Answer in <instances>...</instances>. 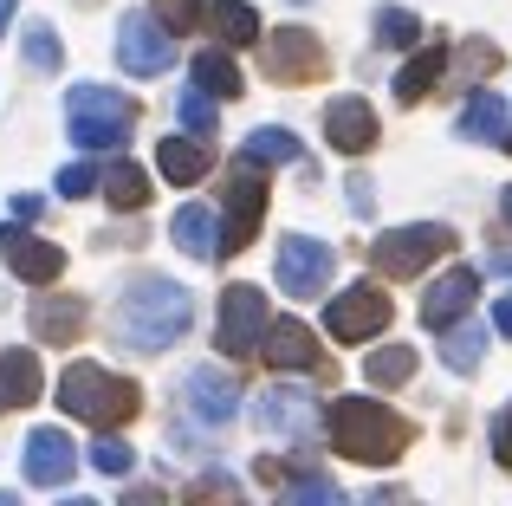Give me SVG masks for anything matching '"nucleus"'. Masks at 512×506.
I'll use <instances>...</instances> for the list:
<instances>
[{
    "label": "nucleus",
    "mask_w": 512,
    "mask_h": 506,
    "mask_svg": "<svg viewBox=\"0 0 512 506\" xmlns=\"http://www.w3.org/2000/svg\"><path fill=\"white\" fill-rule=\"evenodd\" d=\"M188 325H195V299H188V286L156 279V273L150 279H130L124 299H117V312H111V331L130 344V351H143V357L169 351Z\"/></svg>",
    "instance_id": "obj_1"
},
{
    "label": "nucleus",
    "mask_w": 512,
    "mask_h": 506,
    "mask_svg": "<svg viewBox=\"0 0 512 506\" xmlns=\"http://www.w3.org/2000/svg\"><path fill=\"white\" fill-rule=\"evenodd\" d=\"M409 442H415V429L389 403H370V396H338V403H331V448H338L344 461L389 468Z\"/></svg>",
    "instance_id": "obj_2"
},
{
    "label": "nucleus",
    "mask_w": 512,
    "mask_h": 506,
    "mask_svg": "<svg viewBox=\"0 0 512 506\" xmlns=\"http://www.w3.org/2000/svg\"><path fill=\"white\" fill-rule=\"evenodd\" d=\"M137 403H143V390L130 377H117V370H104V364H72L59 377V409L78 416V422H91V429H124V422L137 416Z\"/></svg>",
    "instance_id": "obj_3"
},
{
    "label": "nucleus",
    "mask_w": 512,
    "mask_h": 506,
    "mask_svg": "<svg viewBox=\"0 0 512 506\" xmlns=\"http://www.w3.org/2000/svg\"><path fill=\"white\" fill-rule=\"evenodd\" d=\"M137 124V104L124 91H104V85H72L65 91V130H72L78 150H117Z\"/></svg>",
    "instance_id": "obj_4"
},
{
    "label": "nucleus",
    "mask_w": 512,
    "mask_h": 506,
    "mask_svg": "<svg viewBox=\"0 0 512 506\" xmlns=\"http://www.w3.org/2000/svg\"><path fill=\"white\" fill-rule=\"evenodd\" d=\"M448 247H454V228H441V221H415V228H389V234H376L370 266H376L383 279H415L422 266H435Z\"/></svg>",
    "instance_id": "obj_5"
},
{
    "label": "nucleus",
    "mask_w": 512,
    "mask_h": 506,
    "mask_svg": "<svg viewBox=\"0 0 512 506\" xmlns=\"http://www.w3.org/2000/svg\"><path fill=\"white\" fill-rule=\"evenodd\" d=\"M260 65L279 85H312V78L331 72V52L305 26H279V33H260Z\"/></svg>",
    "instance_id": "obj_6"
},
{
    "label": "nucleus",
    "mask_w": 512,
    "mask_h": 506,
    "mask_svg": "<svg viewBox=\"0 0 512 506\" xmlns=\"http://www.w3.org/2000/svg\"><path fill=\"white\" fill-rule=\"evenodd\" d=\"M117 65H124L130 78H156L175 65V33L156 13H124L117 20Z\"/></svg>",
    "instance_id": "obj_7"
},
{
    "label": "nucleus",
    "mask_w": 512,
    "mask_h": 506,
    "mask_svg": "<svg viewBox=\"0 0 512 506\" xmlns=\"http://www.w3.org/2000/svg\"><path fill=\"white\" fill-rule=\"evenodd\" d=\"M331 266H338V253L325 241H312V234H286L279 253H273L279 292H292V299H318V292L331 286Z\"/></svg>",
    "instance_id": "obj_8"
},
{
    "label": "nucleus",
    "mask_w": 512,
    "mask_h": 506,
    "mask_svg": "<svg viewBox=\"0 0 512 506\" xmlns=\"http://www.w3.org/2000/svg\"><path fill=\"white\" fill-rule=\"evenodd\" d=\"M260 215H266V176L260 163H247L240 156L234 176H227V215H221V253H240L260 234Z\"/></svg>",
    "instance_id": "obj_9"
},
{
    "label": "nucleus",
    "mask_w": 512,
    "mask_h": 506,
    "mask_svg": "<svg viewBox=\"0 0 512 506\" xmlns=\"http://www.w3.org/2000/svg\"><path fill=\"white\" fill-rule=\"evenodd\" d=\"M396 318V305L383 299V286H344L338 299H331V312H325V325H331V338L338 344H363V338H376V331Z\"/></svg>",
    "instance_id": "obj_10"
},
{
    "label": "nucleus",
    "mask_w": 512,
    "mask_h": 506,
    "mask_svg": "<svg viewBox=\"0 0 512 506\" xmlns=\"http://www.w3.org/2000/svg\"><path fill=\"white\" fill-rule=\"evenodd\" d=\"M182 403H188V416H195L201 429H227V422L240 416V383H234V370L195 364L182 377Z\"/></svg>",
    "instance_id": "obj_11"
},
{
    "label": "nucleus",
    "mask_w": 512,
    "mask_h": 506,
    "mask_svg": "<svg viewBox=\"0 0 512 506\" xmlns=\"http://www.w3.org/2000/svg\"><path fill=\"white\" fill-rule=\"evenodd\" d=\"M266 292L260 286H227L221 292V325H214V338H221L227 357H253L260 351V331H266Z\"/></svg>",
    "instance_id": "obj_12"
},
{
    "label": "nucleus",
    "mask_w": 512,
    "mask_h": 506,
    "mask_svg": "<svg viewBox=\"0 0 512 506\" xmlns=\"http://www.w3.org/2000/svg\"><path fill=\"white\" fill-rule=\"evenodd\" d=\"M253 422H260L266 435H286V442H312L318 403L305 390H292V383H273V390H260V403H253Z\"/></svg>",
    "instance_id": "obj_13"
},
{
    "label": "nucleus",
    "mask_w": 512,
    "mask_h": 506,
    "mask_svg": "<svg viewBox=\"0 0 512 506\" xmlns=\"http://www.w3.org/2000/svg\"><path fill=\"white\" fill-rule=\"evenodd\" d=\"M0 260H7L26 286H52V279L65 273V247L39 241V234H26V228H0Z\"/></svg>",
    "instance_id": "obj_14"
},
{
    "label": "nucleus",
    "mask_w": 512,
    "mask_h": 506,
    "mask_svg": "<svg viewBox=\"0 0 512 506\" xmlns=\"http://www.w3.org/2000/svg\"><path fill=\"white\" fill-rule=\"evenodd\" d=\"M474 292H480L474 266H448V273L422 292V325L441 331V325H454V318H467V312H474Z\"/></svg>",
    "instance_id": "obj_15"
},
{
    "label": "nucleus",
    "mask_w": 512,
    "mask_h": 506,
    "mask_svg": "<svg viewBox=\"0 0 512 506\" xmlns=\"http://www.w3.org/2000/svg\"><path fill=\"white\" fill-rule=\"evenodd\" d=\"M78 468V448L65 429H33L26 435V481L33 487H65Z\"/></svg>",
    "instance_id": "obj_16"
},
{
    "label": "nucleus",
    "mask_w": 512,
    "mask_h": 506,
    "mask_svg": "<svg viewBox=\"0 0 512 506\" xmlns=\"http://www.w3.org/2000/svg\"><path fill=\"white\" fill-rule=\"evenodd\" d=\"M253 357H266L273 370H318V338L299 325V318H266Z\"/></svg>",
    "instance_id": "obj_17"
},
{
    "label": "nucleus",
    "mask_w": 512,
    "mask_h": 506,
    "mask_svg": "<svg viewBox=\"0 0 512 506\" xmlns=\"http://www.w3.org/2000/svg\"><path fill=\"white\" fill-rule=\"evenodd\" d=\"M325 137H331V150H344V156H363L376 143V111L363 98H331L325 104Z\"/></svg>",
    "instance_id": "obj_18"
},
{
    "label": "nucleus",
    "mask_w": 512,
    "mask_h": 506,
    "mask_svg": "<svg viewBox=\"0 0 512 506\" xmlns=\"http://www.w3.org/2000/svg\"><path fill=\"white\" fill-rule=\"evenodd\" d=\"M156 169L175 189H188V182H201L214 169V143L208 137H169V143H156Z\"/></svg>",
    "instance_id": "obj_19"
},
{
    "label": "nucleus",
    "mask_w": 512,
    "mask_h": 506,
    "mask_svg": "<svg viewBox=\"0 0 512 506\" xmlns=\"http://www.w3.org/2000/svg\"><path fill=\"white\" fill-rule=\"evenodd\" d=\"M91 325V305L85 299H33V338L46 344H78Z\"/></svg>",
    "instance_id": "obj_20"
},
{
    "label": "nucleus",
    "mask_w": 512,
    "mask_h": 506,
    "mask_svg": "<svg viewBox=\"0 0 512 506\" xmlns=\"http://www.w3.org/2000/svg\"><path fill=\"white\" fill-rule=\"evenodd\" d=\"M39 383H46L39 351H0V416H7V409L39 403Z\"/></svg>",
    "instance_id": "obj_21"
},
{
    "label": "nucleus",
    "mask_w": 512,
    "mask_h": 506,
    "mask_svg": "<svg viewBox=\"0 0 512 506\" xmlns=\"http://www.w3.org/2000/svg\"><path fill=\"white\" fill-rule=\"evenodd\" d=\"M480 351H487V325H474V318L441 325V364H448L454 377H474V370H480Z\"/></svg>",
    "instance_id": "obj_22"
},
{
    "label": "nucleus",
    "mask_w": 512,
    "mask_h": 506,
    "mask_svg": "<svg viewBox=\"0 0 512 506\" xmlns=\"http://www.w3.org/2000/svg\"><path fill=\"white\" fill-rule=\"evenodd\" d=\"M169 234L188 260H221V221H214L208 208H182V215L169 221Z\"/></svg>",
    "instance_id": "obj_23"
},
{
    "label": "nucleus",
    "mask_w": 512,
    "mask_h": 506,
    "mask_svg": "<svg viewBox=\"0 0 512 506\" xmlns=\"http://www.w3.org/2000/svg\"><path fill=\"white\" fill-rule=\"evenodd\" d=\"M454 130H461L467 143H500L506 137V98L500 91H474V98L461 104V124Z\"/></svg>",
    "instance_id": "obj_24"
},
{
    "label": "nucleus",
    "mask_w": 512,
    "mask_h": 506,
    "mask_svg": "<svg viewBox=\"0 0 512 506\" xmlns=\"http://www.w3.org/2000/svg\"><path fill=\"white\" fill-rule=\"evenodd\" d=\"M441 72H448V52H441V46H422V52H415V59L396 72V98H402V104H422L428 91L441 85Z\"/></svg>",
    "instance_id": "obj_25"
},
{
    "label": "nucleus",
    "mask_w": 512,
    "mask_h": 506,
    "mask_svg": "<svg viewBox=\"0 0 512 506\" xmlns=\"http://www.w3.org/2000/svg\"><path fill=\"white\" fill-rule=\"evenodd\" d=\"M208 26L221 46H260V13L247 7V0H214L208 7Z\"/></svg>",
    "instance_id": "obj_26"
},
{
    "label": "nucleus",
    "mask_w": 512,
    "mask_h": 506,
    "mask_svg": "<svg viewBox=\"0 0 512 506\" xmlns=\"http://www.w3.org/2000/svg\"><path fill=\"white\" fill-rule=\"evenodd\" d=\"M98 189H104V202L124 208V215H137V208L150 202V176H143L137 163H111V169H98Z\"/></svg>",
    "instance_id": "obj_27"
},
{
    "label": "nucleus",
    "mask_w": 512,
    "mask_h": 506,
    "mask_svg": "<svg viewBox=\"0 0 512 506\" xmlns=\"http://www.w3.org/2000/svg\"><path fill=\"white\" fill-rule=\"evenodd\" d=\"M240 156H247V163H299V137H292V130H279V124H260L253 130L247 143H240Z\"/></svg>",
    "instance_id": "obj_28"
},
{
    "label": "nucleus",
    "mask_w": 512,
    "mask_h": 506,
    "mask_svg": "<svg viewBox=\"0 0 512 506\" xmlns=\"http://www.w3.org/2000/svg\"><path fill=\"white\" fill-rule=\"evenodd\" d=\"M363 377H370L376 390H396V383L415 377V351H409V344H383V351L363 357Z\"/></svg>",
    "instance_id": "obj_29"
},
{
    "label": "nucleus",
    "mask_w": 512,
    "mask_h": 506,
    "mask_svg": "<svg viewBox=\"0 0 512 506\" xmlns=\"http://www.w3.org/2000/svg\"><path fill=\"white\" fill-rule=\"evenodd\" d=\"M20 46H26V65H33V72H59L65 65V46H59V33H52L46 20H26Z\"/></svg>",
    "instance_id": "obj_30"
},
{
    "label": "nucleus",
    "mask_w": 512,
    "mask_h": 506,
    "mask_svg": "<svg viewBox=\"0 0 512 506\" xmlns=\"http://www.w3.org/2000/svg\"><path fill=\"white\" fill-rule=\"evenodd\" d=\"M195 85L214 91V98H240V65L227 52H201L195 59Z\"/></svg>",
    "instance_id": "obj_31"
},
{
    "label": "nucleus",
    "mask_w": 512,
    "mask_h": 506,
    "mask_svg": "<svg viewBox=\"0 0 512 506\" xmlns=\"http://www.w3.org/2000/svg\"><path fill=\"white\" fill-rule=\"evenodd\" d=\"M91 468H98V474H111V481H124V474L137 468V448H130V442H117L111 429H98V442H91Z\"/></svg>",
    "instance_id": "obj_32"
},
{
    "label": "nucleus",
    "mask_w": 512,
    "mask_h": 506,
    "mask_svg": "<svg viewBox=\"0 0 512 506\" xmlns=\"http://www.w3.org/2000/svg\"><path fill=\"white\" fill-rule=\"evenodd\" d=\"M376 39L396 46V52H409L415 39H422V20H415L409 7H376Z\"/></svg>",
    "instance_id": "obj_33"
},
{
    "label": "nucleus",
    "mask_w": 512,
    "mask_h": 506,
    "mask_svg": "<svg viewBox=\"0 0 512 506\" xmlns=\"http://www.w3.org/2000/svg\"><path fill=\"white\" fill-rule=\"evenodd\" d=\"M175 111H182V130H188V137H214V91L188 85L182 98H175Z\"/></svg>",
    "instance_id": "obj_34"
},
{
    "label": "nucleus",
    "mask_w": 512,
    "mask_h": 506,
    "mask_svg": "<svg viewBox=\"0 0 512 506\" xmlns=\"http://www.w3.org/2000/svg\"><path fill=\"white\" fill-rule=\"evenodd\" d=\"M150 13L169 26V33H188V26L201 20V0H150Z\"/></svg>",
    "instance_id": "obj_35"
},
{
    "label": "nucleus",
    "mask_w": 512,
    "mask_h": 506,
    "mask_svg": "<svg viewBox=\"0 0 512 506\" xmlns=\"http://www.w3.org/2000/svg\"><path fill=\"white\" fill-rule=\"evenodd\" d=\"M91 189H98V169H91V163H65L59 169V195L78 202V195H91Z\"/></svg>",
    "instance_id": "obj_36"
},
{
    "label": "nucleus",
    "mask_w": 512,
    "mask_h": 506,
    "mask_svg": "<svg viewBox=\"0 0 512 506\" xmlns=\"http://www.w3.org/2000/svg\"><path fill=\"white\" fill-rule=\"evenodd\" d=\"M493 455H500V468H512V403L500 409V422H493Z\"/></svg>",
    "instance_id": "obj_37"
},
{
    "label": "nucleus",
    "mask_w": 512,
    "mask_h": 506,
    "mask_svg": "<svg viewBox=\"0 0 512 506\" xmlns=\"http://www.w3.org/2000/svg\"><path fill=\"white\" fill-rule=\"evenodd\" d=\"M344 195H350V215H357V221L376 208V189H370V176H350V189H344Z\"/></svg>",
    "instance_id": "obj_38"
},
{
    "label": "nucleus",
    "mask_w": 512,
    "mask_h": 506,
    "mask_svg": "<svg viewBox=\"0 0 512 506\" xmlns=\"http://www.w3.org/2000/svg\"><path fill=\"white\" fill-rule=\"evenodd\" d=\"M493 331H500V338H512V292H500V299H493Z\"/></svg>",
    "instance_id": "obj_39"
},
{
    "label": "nucleus",
    "mask_w": 512,
    "mask_h": 506,
    "mask_svg": "<svg viewBox=\"0 0 512 506\" xmlns=\"http://www.w3.org/2000/svg\"><path fill=\"white\" fill-rule=\"evenodd\" d=\"M39 208H46V202H39V195H13V221H39Z\"/></svg>",
    "instance_id": "obj_40"
},
{
    "label": "nucleus",
    "mask_w": 512,
    "mask_h": 506,
    "mask_svg": "<svg viewBox=\"0 0 512 506\" xmlns=\"http://www.w3.org/2000/svg\"><path fill=\"white\" fill-rule=\"evenodd\" d=\"M487 273H500V279H512V247H500V253H487Z\"/></svg>",
    "instance_id": "obj_41"
},
{
    "label": "nucleus",
    "mask_w": 512,
    "mask_h": 506,
    "mask_svg": "<svg viewBox=\"0 0 512 506\" xmlns=\"http://www.w3.org/2000/svg\"><path fill=\"white\" fill-rule=\"evenodd\" d=\"M500 221H506V228H512V189L500 195Z\"/></svg>",
    "instance_id": "obj_42"
},
{
    "label": "nucleus",
    "mask_w": 512,
    "mask_h": 506,
    "mask_svg": "<svg viewBox=\"0 0 512 506\" xmlns=\"http://www.w3.org/2000/svg\"><path fill=\"white\" fill-rule=\"evenodd\" d=\"M13 20V0H0V26H7Z\"/></svg>",
    "instance_id": "obj_43"
},
{
    "label": "nucleus",
    "mask_w": 512,
    "mask_h": 506,
    "mask_svg": "<svg viewBox=\"0 0 512 506\" xmlns=\"http://www.w3.org/2000/svg\"><path fill=\"white\" fill-rule=\"evenodd\" d=\"M500 143H506V150H512V130H506V137H500Z\"/></svg>",
    "instance_id": "obj_44"
},
{
    "label": "nucleus",
    "mask_w": 512,
    "mask_h": 506,
    "mask_svg": "<svg viewBox=\"0 0 512 506\" xmlns=\"http://www.w3.org/2000/svg\"><path fill=\"white\" fill-rule=\"evenodd\" d=\"M299 7H305V0H299Z\"/></svg>",
    "instance_id": "obj_45"
}]
</instances>
